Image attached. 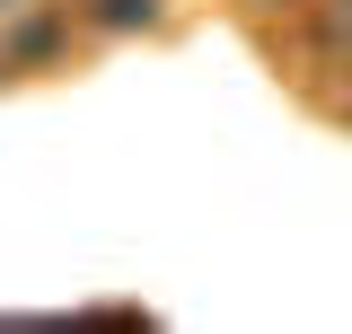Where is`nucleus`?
Masks as SVG:
<instances>
[{
    "instance_id": "obj_1",
    "label": "nucleus",
    "mask_w": 352,
    "mask_h": 334,
    "mask_svg": "<svg viewBox=\"0 0 352 334\" xmlns=\"http://www.w3.org/2000/svg\"><path fill=\"white\" fill-rule=\"evenodd\" d=\"M88 18H97V27H150L159 0H88Z\"/></svg>"
}]
</instances>
